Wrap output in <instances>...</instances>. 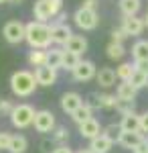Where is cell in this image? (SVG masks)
<instances>
[{"label": "cell", "instance_id": "cell-15", "mask_svg": "<svg viewBox=\"0 0 148 153\" xmlns=\"http://www.w3.org/2000/svg\"><path fill=\"white\" fill-rule=\"evenodd\" d=\"M112 145H114V141L102 133L100 137H95L93 141H89V147L87 149H91V153H110Z\"/></svg>", "mask_w": 148, "mask_h": 153}, {"label": "cell", "instance_id": "cell-39", "mask_svg": "<svg viewBox=\"0 0 148 153\" xmlns=\"http://www.w3.org/2000/svg\"><path fill=\"white\" fill-rule=\"evenodd\" d=\"M41 147H43V153H53V151H55V147H53V143H51V141H43V143H41Z\"/></svg>", "mask_w": 148, "mask_h": 153}, {"label": "cell", "instance_id": "cell-27", "mask_svg": "<svg viewBox=\"0 0 148 153\" xmlns=\"http://www.w3.org/2000/svg\"><path fill=\"white\" fill-rule=\"evenodd\" d=\"M126 53V49L122 43H114V41H110V45L106 47V55L110 59H122Z\"/></svg>", "mask_w": 148, "mask_h": 153}, {"label": "cell", "instance_id": "cell-32", "mask_svg": "<svg viewBox=\"0 0 148 153\" xmlns=\"http://www.w3.org/2000/svg\"><path fill=\"white\" fill-rule=\"evenodd\" d=\"M103 135H106V137H110L114 143H118L120 135H122V127H120V125H116V123H112V125H108V127L103 129Z\"/></svg>", "mask_w": 148, "mask_h": 153}, {"label": "cell", "instance_id": "cell-10", "mask_svg": "<svg viewBox=\"0 0 148 153\" xmlns=\"http://www.w3.org/2000/svg\"><path fill=\"white\" fill-rule=\"evenodd\" d=\"M85 104L83 102V98H81L77 92H65V94L61 96V108H63V112H67V114H73L77 108Z\"/></svg>", "mask_w": 148, "mask_h": 153}, {"label": "cell", "instance_id": "cell-2", "mask_svg": "<svg viewBox=\"0 0 148 153\" xmlns=\"http://www.w3.org/2000/svg\"><path fill=\"white\" fill-rule=\"evenodd\" d=\"M37 86L39 84H37L34 74H31V71H26V70H18L10 76V90H12V94L18 96V98L31 96Z\"/></svg>", "mask_w": 148, "mask_h": 153}, {"label": "cell", "instance_id": "cell-33", "mask_svg": "<svg viewBox=\"0 0 148 153\" xmlns=\"http://www.w3.org/2000/svg\"><path fill=\"white\" fill-rule=\"evenodd\" d=\"M69 139V131L65 127H57L55 129V135H53V141L57 143V145H65Z\"/></svg>", "mask_w": 148, "mask_h": 153}, {"label": "cell", "instance_id": "cell-38", "mask_svg": "<svg viewBox=\"0 0 148 153\" xmlns=\"http://www.w3.org/2000/svg\"><path fill=\"white\" fill-rule=\"evenodd\" d=\"M81 8H87V10H95V8H97V0H83V2H81Z\"/></svg>", "mask_w": 148, "mask_h": 153}, {"label": "cell", "instance_id": "cell-35", "mask_svg": "<svg viewBox=\"0 0 148 153\" xmlns=\"http://www.w3.org/2000/svg\"><path fill=\"white\" fill-rule=\"evenodd\" d=\"M10 139H12V135H8V133H0V151H2V149L8 151V147H10Z\"/></svg>", "mask_w": 148, "mask_h": 153}, {"label": "cell", "instance_id": "cell-44", "mask_svg": "<svg viewBox=\"0 0 148 153\" xmlns=\"http://www.w3.org/2000/svg\"><path fill=\"white\" fill-rule=\"evenodd\" d=\"M144 25L148 27V12H146V16H144Z\"/></svg>", "mask_w": 148, "mask_h": 153}, {"label": "cell", "instance_id": "cell-37", "mask_svg": "<svg viewBox=\"0 0 148 153\" xmlns=\"http://www.w3.org/2000/svg\"><path fill=\"white\" fill-rule=\"evenodd\" d=\"M140 131L142 133H148V112L140 114Z\"/></svg>", "mask_w": 148, "mask_h": 153}, {"label": "cell", "instance_id": "cell-18", "mask_svg": "<svg viewBox=\"0 0 148 153\" xmlns=\"http://www.w3.org/2000/svg\"><path fill=\"white\" fill-rule=\"evenodd\" d=\"M116 71L110 70V68H102V70L97 71V76H95V80H97V84L102 86V88H112L116 84Z\"/></svg>", "mask_w": 148, "mask_h": 153}, {"label": "cell", "instance_id": "cell-34", "mask_svg": "<svg viewBox=\"0 0 148 153\" xmlns=\"http://www.w3.org/2000/svg\"><path fill=\"white\" fill-rule=\"evenodd\" d=\"M126 37H128V35H126V31L122 29V27H120V29H114V31H112V41H114V43H122Z\"/></svg>", "mask_w": 148, "mask_h": 153}, {"label": "cell", "instance_id": "cell-20", "mask_svg": "<svg viewBox=\"0 0 148 153\" xmlns=\"http://www.w3.org/2000/svg\"><path fill=\"white\" fill-rule=\"evenodd\" d=\"M142 2L140 0H120V10L124 16H136Z\"/></svg>", "mask_w": 148, "mask_h": 153}, {"label": "cell", "instance_id": "cell-8", "mask_svg": "<svg viewBox=\"0 0 148 153\" xmlns=\"http://www.w3.org/2000/svg\"><path fill=\"white\" fill-rule=\"evenodd\" d=\"M118 143L124 147V149H132L136 151L138 147H142L144 143H148V139L144 137V133H128V131H122Z\"/></svg>", "mask_w": 148, "mask_h": 153}, {"label": "cell", "instance_id": "cell-26", "mask_svg": "<svg viewBox=\"0 0 148 153\" xmlns=\"http://www.w3.org/2000/svg\"><path fill=\"white\" fill-rule=\"evenodd\" d=\"M26 147H29V141L24 139L23 135H12L10 147H8V151H10V153H24V151H26Z\"/></svg>", "mask_w": 148, "mask_h": 153}, {"label": "cell", "instance_id": "cell-21", "mask_svg": "<svg viewBox=\"0 0 148 153\" xmlns=\"http://www.w3.org/2000/svg\"><path fill=\"white\" fill-rule=\"evenodd\" d=\"M63 65V49H49L47 51V68L59 70Z\"/></svg>", "mask_w": 148, "mask_h": 153}, {"label": "cell", "instance_id": "cell-11", "mask_svg": "<svg viewBox=\"0 0 148 153\" xmlns=\"http://www.w3.org/2000/svg\"><path fill=\"white\" fill-rule=\"evenodd\" d=\"M144 27H146V25H144V19H138V16H124V19H122V29L126 31L128 37L142 35Z\"/></svg>", "mask_w": 148, "mask_h": 153}, {"label": "cell", "instance_id": "cell-36", "mask_svg": "<svg viewBox=\"0 0 148 153\" xmlns=\"http://www.w3.org/2000/svg\"><path fill=\"white\" fill-rule=\"evenodd\" d=\"M14 110V106L8 102V100H0V112H6L8 117H10V112Z\"/></svg>", "mask_w": 148, "mask_h": 153}, {"label": "cell", "instance_id": "cell-3", "mask_svg": "<svg viewBox=\"0 0 148 153\" xmlns=\"http://www.w3.org/2000/svg\"><path fill=\"white\" fill-rule=\"evenodd\" d=\"M63 8V0H34V19L39 23H47L49 19L59 16Z\"/></svg>", "mask_w": 148, "mask_h": 153}, {"label": "cell", "instance_id": "cell-5", "mask_svg": "<svg viewBox=\"0 0 148 153\" xmlns=\"http://www.w3.org/2000/svg\"><path fill=\"white\" fill-rule=\"evenodd\" d=\"M73 21L79 27L81 31H93L97 23H100V16H97V10H87V8H77L75 14H73Z\"/></svg>", "mask_w": 148, "mask_h": 153}, {"label": "cell", "instance_id": "cell-16", "mask_svg": "<svg viewBox=\"0 0 148 153\" xmlns=\"http://www.w3.org/2000/svg\"><path fill=\"white\" fill-rule=\"evenodd\" d=\"M65 51H71V53H75V55H79V57H81V53H85V51H87V39H85V37H81V35H73L67 41Z\"/></svg>", "mask_w": 148, "mask_h": 153}, {"label": "cell", "instance_id": "cell-29", "mask_svg": "<svg viewBox=\"0 0 148 153\" xmlns=\"http://www.w3.org/2000/svg\"><path fill=\"white\" fill-rule=\"evenodd\" d=\"M97 104H100V108H103V110H112V108H116V104H118V96L97 94Z\"/></svg>", "mask_w": 148, "mask_h": 153}, {"label": "cell", "instance_id": "cell-13", "mask_svg": "<svg viewBox=\"0 0 148 153\" xmlns=\"http://www.w3.org/2000/svg\"><path fill=\"white\" fill-rule=\"evenodd\" d=\"M103 131L102 127H100V123L95 120V118H89V120H85L83 125H79V135L83 137V139H89V141H93L95 137H100Z\"/></svg>", "mask_w": 148, "mask_h": 153}, {"label": "cell", "instance_id": "cell-23", "mask_svg": "<svg viewBox=\"0 0 148 153\" xmlns=\"http://www.w3.org/2000/svg\"><path fill=\"white\" fill-rule=\"evenodd\" d=\"M136 92H138V90L130 82H122L120 86H118L116 96H118L120 100H134V98H136Z\"/></svg>", "mask_w": 148, "mask_h": 153}, {"label": "cell", "instance_id": "cell-12", "mask_svg": "<svg viewBox=\"0 0 148 153\" xmlns=\"http://www.w3.org/2000/svg\"><path fill=\"white\" fill-rule=\"evenodd\" d=\"M51 37H53V43H57V45H67V41L73 37V33H71L69 25L55 23V25H51Z\"/></svg>", "mask_w": 148, "mask_h": 153}, {"label": "cell", "instance_id": "cell-14", "mask_svg": "<svg viewBox=\"0 0 148 153\" xmlns=\"http://www.w3.org/2000/svg\"><path fill=\"white\" fill-rule=\"evenodd\" d=\"M34 78H37V84L39 86H53V84L57 82V70H53V68H39V70H34Z\"/></svg>", "mask_w": 148, "mask_h": 153}, {"label": "cell", "instance_id": "cell-45", "mask_svg": "<svg viewBox=\"0 0 148 153\" xmlns=\"http://www.w3.org/2000/svg\"><path fill=\"white\" fill-rule=\"evenodd\" d=\"M4 2H12V0H0V4H4Z\"/></svg>", "mask_w": 148, "mask_h": 153}, {"label": "cell", "instance_id": "cell-1", "mask_svg": "<svg viewBox=\"0 0 148 153\" xmlns=\"http://www.w3.org/2000/svg\"><path fill=\"white\" fill-rule=\"evenodd\" d=\"M33 49H47L53 43V37H51V27L45 23H33L26 25V39H24Z\"/></svg>", "mask_w": 148, "mask_h": 153}, {"label": "cell", "instance_id": "cell-31", "mask_svg": "<svg viewBox=\"0 0 148 153\" xmlns=\"http://www.w3.org/2000/svg\"><path fill=\"white\" fill-rule=\"evenodd\" d=\"M134 106H136V104H134V100H120V98H118L116 110L124 117V114H132V112H134Z\"/></svg>", "mask_w": 148, "mask_h": 153}, {"label": "cell", "instance_id": "cell-42", "mask_svg": "<svg viewBox=\"0 0 148 153\" xmlns=\"http://www.w3.org/2000/svg\"><path fill=\"white\" fill-rule=\"evenodd\" d=\"M75 153H91V149H79V151H75Z\"/></svg>", "mask_w": 148, "mask_h": 153}, {"label": "cell", "instance_id": "cell-24", "mask_svg": "<svg viewBox=\"0 0 148 153\" xmlns=\"http://www.w3.org/2000/svg\"><path fill=\"white\" fill-rule=\"evenodd\" d=\"M71 118H73V123L79 127V125H83L85 120H89V118H93V114H91V108L87 104H83L81 108H77L73 114H71Z\"/></svg>", "mask_w": 148, "mask_h": 153}, {"label": "cell", "instance_id": "cell-17", "mask_svg": "<svg viewBox=\"0 0 148 153\" xmlns=\"http://www.w3.org/2000/svg\"><path fill=\"white\" fill-rule=\"evenodd\" d=\"M120 127H122V131H128V133H142L140 131V114H136V112L124 114L120 120Z\"/></svg>", "mask_w": 148, "mask_h": 153}, {"label": "cell", "instance_id": "cell-40", "mask_svg": "<svg viewBox=\"0 0 148 153\" xmlns=\"http://www.w3.org/2000/svg\"><path fill=\"white\" fill-rule=\"evenodd\" d=\"M53 153H73V151L69 149L67 145H57V147H55V151H53Z\"/></svg>", "mask_w": 148, "mask_h": 153}, {"label": "cell", "instance_id": "cell-9", "mask_svg": "<svg viewBox=\"0 0 148 153\" xmlns=\"http://www.w3.org/2000/svg\"><path fill=\"white\" fill-rule=\"evenodd\" d=\"M71 74H73V78H75L77 82H89L91 78H95V76H97L93 61H87V59H81V63L71 71Z\"/></svg>", "mask_w": 148, "mask_h": 153}, {"label": "cell", "instance_id": "cell-25", "mask_svg": "<svg viewBox=\"0 0 148 153\" xmlns=\"http://www.w3.org/2000/svg\"><path fill=\"white\" fill-rule=\"evenodd\" d=\"M81 63V57L79 55H75V53H71V51H65L63 49V70H69V71H73L77 65Z\"/></svg>", "mask_w": 148, "mask_h": 153}, {"label": "cell", "instance_id": "cell-19", "mask_svg": "<svg viewBox=\"0 0 148 153\" xmlns=\"http://www.w3.org/2000/svg\"><path fill=\"white\" fill-rule=\"evenodd\" d=\"M29 63L33 65V68H45L47 65V49H33L31 53H29Z\"/></svg>", "mask_w": 148, "mask_h": 153}, {"label": "cell", "instance_id": "cell-28", "mask_svg": "<svg viewBox=\"0 0 148 153\" xmlns=\"http://www.w3.org/2000/svg\"><path fill=\"white\" fill-rule=\"evenodd\" d=\"M134 71H136V65H132V63H122V65L116 70V76H118L122 82H130L132 76H134Z\"/></svg>", "mask_w": 148, "mask_h": 153}, {"label": "cell", "instance_id": "cell-43", "mask_svg": "<svg viewBox=\"0 0 148 153\" xmlns=\"http://www.w3.org/2000/svg\"><path fill=\"white\" fill-rule=\"evenodd\" d=\"M24 0H12V4H23Z\"/></svg>", "mask_w": 148, "mask_h": 153}, {"label": "cell", "instance_id": "cell-41", "mask_svg": "<svg viewBox=\"0 0 148 153\" xmlns=\"http://www.w3.org/2000/svg\"><path fill=\"white\" fill-rule=\"evenodd\" d=\"M134 153H148V143H144L142 147H138V149H136Z\"/></svg>", "mask_w": 148, "mask_h": 153}, {"label": "cell", "instance_id": "cell-30", "mask_svg": "<svg viewBox=\"0 0 148 153\" xmlns=\"http://www.w3.org/2000/svg\"><path fill=\"white\" fill-rule=\"evenodd\" d=\"M130 84H132L136 90L148 86V74H146V71H142V70H136V71H134V76H132V80H130Z\"/></svg>", "mask_w": 148, "mask_h": 153}, {"label": "cell", "instance_id": "cell-4", "mask_svg": "<svg viewBox=\"0 0 148 153\" xmlns=\"http://www.w3.org/2000/svg\"><path fill=\"white\" fill-rule=\"evenodd\" d=\"M34 114H37V110L31 104H16L14 110L10 112V123L16 129H26L34 123Z\"/></svg>", "mask_w": 148, "mask_h": 153}, {"label": "cell", "instance_id": "cell-7", "mask_svg": "<svg viewBox=\"0 0 148 153\" xmlns=\"http://www.w3.org/2000/svg\"><path fill=\"white\" fill-rule=\"evenodd\" d=\"M33 125L39 133H53V131L57 129V125H55V114H53L51 110H37Z\"/></svg>", "mask_w": 148, "mask_h": 153}, {"label": "cell", "instance_id": "cell-22", "mask_svg": "<svg viewBox=\"0 0 148 153\" xmlns=\"http://www.w3.org/2000/svg\"><path fill=\"white\" fill-rule=\"evenodd\" d=\"M132 55L136 59V63L140 61H148V41H136L134 43V47H132Z\"/></svg>", "mask_w": 148, "mask_h": 153}, {"label": "cell", "instance_id": "cell-6", "mask_svg": "<svg viewBox=\"0 0 148 153\" xmlns=\"http://www.w3.org/2000/svg\"><path fill=\"white\" fill-rule=\"evenodd\" d=\"M2 35L10 45H18L21 41L26 39V25H23L21 21H10V23L4 25Z\"/></svg>", "mask_w": 148, "mask_h": 153}]
</instances>
